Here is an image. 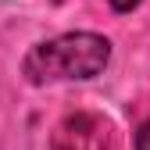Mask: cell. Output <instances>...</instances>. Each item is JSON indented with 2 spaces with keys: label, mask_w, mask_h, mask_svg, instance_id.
<instances>
[{
  "label": "cell",
  "mask_w": 150,
  "mask_h": 150,
  "mask_svg": "<svg viewBox=\"0 0 150 150\" xmlns=\"http://www.w3.org/2000/svg\"><path fill=\"white\" fill-rule=\"evenodd\" d=\"M111 61V40L100 32H64L54 40L36 43L22 71L32 86H47V82H86L97 79Z\"/></svg>",
  "instance_id": "cell-1"
},
{
  "label": "cell",
  "mask_w": 150,
  "mask_h": 150,
  "mask_svg": "<svg viewBox=\"0 0 150 150\" xmlns=\"http://www.w3.org/2000/svg\"><path fill=\"white\" fill-rule=\"evenodd\" d=\"M143 4V0H111V7H115L118 14H129V11H136Z\"/></svg>",
  "instance_id": "cell-4"
},
{
  "label": "cell",
  "mask_w": 150,
  "mask_h": 150,
  "mask_svg": "<svg viewBox=\"0 0 150 150\" xmlns=\"http://www.w3.org/2000/svg\"><path fill=\"white\" fill-rule=\"evenodd\" d=\"M132 150H150V118H146V122H139L136 136H132Z\"/></svg>",
  "instance_id": "cell-3"
},
{
  "label": "cell",
  "mask_w": 150,
  "mask_h": 150,
  "mask_svg": "<svg viewBox=\"0 0 150 150\" xmlns=\"http://www.w3.org/2000/svg\"><path fill=\"white\" fill-rule=\"evenodd\" d=\"M50 150H111V129L100 115L75 111L54 129Z\"/></svg>",
  "instance_id": "cell-2"
}]
</instances>
